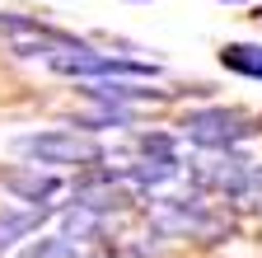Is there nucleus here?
I'll return each mask as SVG.
<instances>
[{
	"mask_svg": "<svg viewBox=\"0 0 262 258\" xmlns=\"http://www.w3.org/2000/svg\"><path fill=\"white\" fill-rule=\"evenodd\" d=\"M14 150L38 165H98L103 160V146L80 132H28L14 136Z\"/></svg>",
	"mask_w": 262,
	"mask_h": 258,
	"instance_id": "f257e3e1",
	"label": "nucleus"
},
{
	"mask_svg": "<svg viewBox=\"0 0 262 258\" xmlns=\"http://www.w3.org/2000/svg\"><path fill=\"white\" fill-rule=\"evenodd\" d=\"M47 66H52V71H61V75H155L150 61L108 56V52H94L89 43H84V47H71V52L47 56Z\"/></svg>",
	"mask_w": 262,
	"mask_h": 258,
	"instance_id": "f03ea898",
	"label": "nucleus"
},
{
	"mask_svg": "<svg viewBox=\"0 0 262 258\" xmlns=\"http://www.w3.org/2000/svg\"><path fill=\"white\" fill-rule=\"evenodd\" d=\"M183 136H192L196 146L225 150V146L253 136V122L244 113H229V108H202V113H187L183 117Z\"/></svg>",
	"mask_w": 262,
	"mask_h": 258,
	"instance_id": "7ed1b4c3",
	"label": "nucleus"
},
{
	"mask_svg": "<svg viewBox=\"0 0 262 258\" xmlns=\"http://www.w3.org/2000/svg\"><path fill=\"white\" fill-rule=\"evenodd\" d=\"M84 94H89L94 104H126V99H131V104H145V99L155 104V99H164V89H141V85H126V80H113V75H108L103 85L84 89Z\"/></svg>",
	"mask_w": 262,
	"mask_h": 258,
	"instance_id": "20e7f679",
	"label": "nucleus"
},
{
	"mask_svg": "<svg viewBox=\"0 0 262 258\" xmlns=\"http://www.w3.org/2000/svg\"><path fill=\"white\" fill-rule=\"evenodd\" d=\"M220 66L248 80H262V43H229L220 52Z\"/></svg>",
	"mask_w": 262,
	"mask_h": 258,
	"instance_id": "39448f33",
	"label": "nucleus"
},
{
	"mask_svg": "<svg viewBox=\"0 0 262 258\" xmlns=\"http://www.w3.org/2000/svg\"><path fill=\"white\" fill-rule=\"evenodd\" d=\"M5 188L19 192L24 202H47L52 192H56V178H52V174H33V169H28V174H5Z\"/></svg>",
	"mask_w": 262,
	"mask_h": 258,
	"instance_id": "423d86ee",
	"label": "nucleus"
},
{
	"mask_svg": "<svg viewBox=\"0 0 262 258\" xmlns=\"http://www.w3.org/2000/svg\"><path fill=\"white\" fill-rule=\"evenodd\" d=\"M47 211H38V202H33L28 211H5L0 216V249H10L19 235H28V230H38V221H42Z\"/></svg>",
	"mask_w": 262,
	"mask_h": 258,
	"instance_id": "0eeeda50",
	"label": "nucleus"
},
{
	"mask_svg": "<svg viewBox=\"0 0 262 258\" xmlns=\"http://www.w3.org/2000/svg\"><path fill=\"white\" fill-rule=\"evenodd\" d=\"M24 258H75V244L71 240H42V244H33Z\"/></svg>",
	"mask_w": 262,
	"mask_h": 258,
	"instance_id": "6e6552de",
	"label": "nucleus"
}]
</instances>
